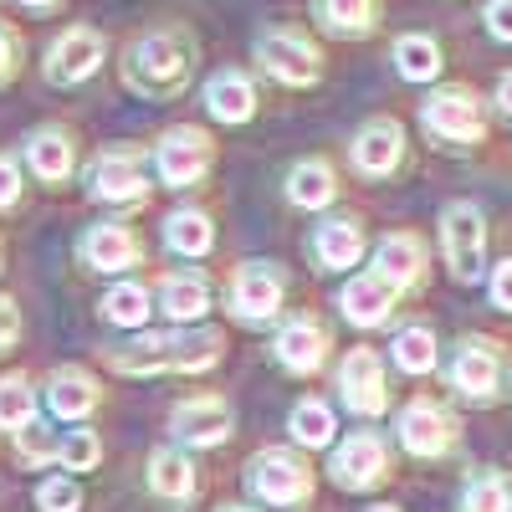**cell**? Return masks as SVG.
<instances>
[{"instance_id": "cell-1", "label": "cell", "mask_w": 512, "mask_h": 512, "mask_svg": "<svg viewBox=\"0 0 512 512\" xmlns=\"http://www.w3.org/2000/svg\"><path fill=\"white\" fill-rule=\"evenodd\" d=\"M195 62H200L195 36L185 26H159V31L134 41V52L123 62V82L139 98H175V93L190 88Z\"/></svg>"}, {"instance_id": "cell-2", "label": "cell", "mask_w": 512, "mask_h": 512, "mask_svg": "<svg viewBox=\"0 0 512 512\" xmlns=\"http://www.w3.org/2000/svg\"><path fill=\"white\" fill-rule=\"evenodd\" d=\"M221 359V333L210 328H164V333H144L139 344H128L123 354L113 349L108 364L123 374H200Z\"/></svg>"}, {"instance_id": "cell-3", "label": "cell", "mask_w": 512, "mask_h": 512, "mask_svg": "<svg viewBox=\"0 0 512 512\" xmlns=\"http://www.w3.org/2000/svg\"><path fill=\"white\" fill-rule=\"evenodd\" d=\"M256 62H262V72L277 77L282 88H313V82L323 77L318 47L292 26H272V31L256 36Z\"/></svg>"}, {"instance_id": "cell-4", "label": "cell", "mask_w": 512, "mask_h": 512, "mask_svg": "<svg viewBox=\"0 0 512 512\" xmlns=\"http://www.w3.org/2000/svg\"><path fill=\"white\" fill-rule=\"evenodd\" d=\"M246 482H251L256 497L272 502V507H297V502H308V492H313V472L292 451H282V446L256 456L246 466Z\"/></svg>"}, {"instance_id": "cell-5", "label": "cell", "mask_w": 512, "mask_h": 512, "mask_svg": "<svg viewBox=\"0 0 512 512\" xmlns=\"http://www.w3.org/2000/svg\"><path fill=\"white\" fill-rule=\"evenodd\" d=\"M210 159H216V149H210V139L200 134V128H190V123L169 128V134L159 139V149H154V169H159V180H164L169 190L200 185L205 169H210Z\"/></svg>"}, {"instance_id": "cell-6", "label": "cell", "mask_w": 512, "mask_h": 512, "mask_svg": "<svg viewBox=\"0 0 512 512\" xmlns=\"http://www.w3.org/2000/svg\"><path fill=\"white\" fill-rule=\"evenodd\" d=\"M108 57V41L103 31L93 26H67L57 41H52V52H47V82H57V88H77V82H88Z\"/></svg>"}, {"instance_id": "cell-7", "label": "cell", "mask_w": 512, "mask_h": 512, "mask_svg": "<svg viewBox=\"0 0 512 512\" xmlns=\"http://www.w3.org/2000/svg\"><path fill=\"white\" fill-rule=\"evenodd\" d=\"M441 241H446V262L461 282L482 277V256H487V226L477 205H451L441 216Z\"/></svg>"}, {"instance_id": "cell-8", "label": "cell", "mask_w": 512, "mask_h": 512, "mask_svg": "<svg viewBox=\"0 0 512 512\" xmlns=\"http://www.w3.org/2000/svg\"><path fill=\"white\" fill-rule=\"evenodd\" d=\"M420 118H425V128H431L436 139H446V144H477L482 139V103L466 93V88H441V93H431V103L420 108Z\"/></svg>"}, {"instance_id": "cell-9", "label": "cell", "mask_w": 512, "mask_h": 512, "mask_svg": "<svg viewBox=\"0 0 512 512\" xmlns=\"http://www.w3.org/2000/svg\"><path fill=\"white\" fill-rule=\"evenodd\" d=\"M282 292H287V282L272 262H251L231 277V313L241 323H272L282 308Z\"/></svg>"}, {"instance_id": "cell-10", "label": "cell", "mask_w": 512, "mask_h": 512, "mask_svg": "<svg viewBox=\"0 0 512 512\" xmlns=\"http://www.w3.org/2000/svg\"><path fill=\"white\" fill-rule=\"evenodd\" d=\"M169 431H175V441H185V446H221L231 436V405L210 400V395L180 400L175 415H169Z\"/></svg>"}, {"instance_id": "cell-11", "label": "cell", "mask_w": 512, "mask_h": 512, "mask_svg": "<svg viewBox=\"0 0 512 512\" xmlns=\"http://www.w3.org/2000/svg\"><path fill=\"white\" fill-rule=\"evenodd\" d=\"M338 390H344V405L354 415H379L384 405H390V395H384V364L374 349H354L344 359V369H338Z\"/></svg>"}, {"instance_id": "cell-12", "label": "cell", "mask_w": 512, "mask_h": 512, "mask_svg": "<svg viewBox=\"0 0 512 512\" xmlns=\"http://www.w3.org/2000/svg\"><path fill=\"white\" fill-rule=\"evenodd\" d=\"M88 190H93L98 200H108V205H139V200L149 195L139 159H134V154H118V149L103 154V159H93V169H88Z\"/></svg>"}, {"instance_id": "cell-13", "label": "cell", "mask_w": 512, "mask_h": 512, "mask_svg": "<svg viewBox=\"0 0 512 512\" xmlns=\"http://www.w3.org/2000/svg\"><path fill=\"white\" fill-rule=\"evenodd\" d=\"M384 466H390V456H384V446H379V436H369V431H359V436H349L344 446L333 451V482L338 487H349V492H364V487H374L379 477H384Z\"/></svg>"}, {"instance_id": "cell-14", "label": "cell", "mask_w": 512, "mask_h": 512, "mask_svg": "<svg viewBox=\"0 0 512 512\" xmlns=\"http://www.w3.org/2000/svg\"><path fill=\"white\" fill-rule=\"evenodd\" d=\"M405 154V128L395 118H374L364 123L359 134H354V164H359V175H390V169L400 164Z\"/></svg>"}, {"instance_id": "cell-15", "label": "cell", "mask_w": 512, "mask_h": 512, "mask_svg": "<svg viewBox=\"0 0 512 512\" xmlns=\"http://www.w3.org/2000/svg\"><path fill=\"white\" fill-rule=\"evenodd\" d=\"M277 364L282 369H292V374H313L318 364H323V354H328V333L313 323V318H292V323H282V333H277Z\"/></svg>"}, {"instance_id": "cell-16", "label": "cell", "mask_w": 512, "mask_h": 512, "mask_svg": "<svg viewBox=\"0 0 512 512\" xmlns=\"http://www.w3.org/2000/svg\"><path fill=\"white\" fill-rule=\"evenodd\" d=\"M400 441H405L410 456H441V451L451 446V420H446V410L431 405V400H415V405L400 415Z\"/></svg>"}, {"instance_id": "cell-17", "label": "cell", "mask_w": 512, "mask_h": 512, "mask_svg": "<svg viewBox=\"0 0 512 512\" xmlns=\"http://www.w3.org/2000/svg\"><path fill=\"white\" fill-rule=\"evenodd\" d=\"M26 164H31V175L47 180V185L67 180L72 175V134L57 128V123L31 128V134H26Z\"/></svg>"}, {"instance_id": "cell-18", "label": "cell", "mask_w": 512, "mask_h": 512, "mask_svg": "<svg viewBox=\"0 0 512 512\" xmlns=\"http://www.w3.org/2000/svg\"><path fill=\"white\" fill-rule=\"evenodd\" d=\"M82 262H88L93 272H123V267H139V241L128 236L123 226H113V221H103V226H93L88 236H82Z\"/></svg>"}, {"instance_id": "cell-19", "label": "cell", "mask_w": 512, "mask_h": 512, "mask_svg": "<svg viewBox=\"0 0 512 512\" xmlns=\"http://www.w3.org/2000/svg\"><path fill=\"white\" fill-rule=\"evenodd\" d=\"M338 308H344V318L354 323V328H379L384 318H390V308H395V287L384 282V277H354L349 287H344V297H338Z\"/></svg>"}, {"instance_id": "cell-20", "label": "cell", "mask_w": 512, "mask_h": 512, "mask_svg": "<svg viewBox=\"0 0 512 512\" xmlns=\"http://www.w3.org/2000/svg\"><path fill=\"white\" fill-rule=\"evenodd\" d=\"M205 108L221 123H246L256 113V82L246 72H216L205 82Z\"/></svg>"}, {"instance_id": "cell-21", "label": "cell", "mask_w": 512, "mask_h": 512, "mask_svg": "<svg viewBox=\"0 0 512 512\" xmlns=\"http://www.w3.org/2000/svg\"><path fill=\"white\" fill-rule=\"evenodd\" d=\"M313 21L328 31V36H369L374 31V16H379V0H308Z\"/></svg>"}, {"instance_id": "cell-22", "label": "cell", "mask_w": 512, "mask_h": 512, "mask_svg": "<svg viewBox=\"0 0 512 512\" xmlns=\"http://www.w3.org/2000/svg\"><path fill=\"white\" fill-rule=\"evenodd\" d=\"M149 487L164 502H190L195 497V466H190V456L175 451V446H159L149 456Z\"/></svg>"}, {"instance_id": "cell-23", "label": "cell", "mask_w": 512, "mask_h": 512, "mask_svg": "<svg viewBox=\"0 0 512 512\" xmlns=\"http://www.w3.org/2000/svg\"><path fill=\"white\" fill-rule=\"evenodd\" d=\"M420 267H425V251L415 236H384L379 251H374V277H384L395 292L420 282Z\"/></svg>"}, {"instance_id": "cell-24", "label": "cell", "mask_w": 512, "mask_h": 512, "mask_svg": "<svg viewBox=\"0 0 512 512\" xmlns=\"http://www.w3.org/2000/svg\"><path fill=\"white\" fill-rule=\"evenodd\" d=\"M159 313H164L169 323H195L200 313H210V287H205V277H195V272L164 277V282H159Z\"/></svg>"}, {"instance_id": "cell-25", "label": "cell", "mask_w": 512, "mask_h": 512, "mask_svg": "<svg viewBox=\"0 0 512 512\" xmlns=\"http://www.w3.org/2000/svg\"><path fill=\"white\" fill-rule=\"evenodd\" d=\"M47 405L62 420H82V415L98 410V384L82 374V369H57L52 384H47Z\"/></svg>"}, {"instance_id": "cell-26", "label": "cell", "mask_w": 512, "mask_h": 512, "mask_svg": "<svg viewBox=\"0 0 512 512\" xmlns=\"http://www.w3.org/2000/svg\"><path fill=\"white\" fill-rule=\"evenodd\" d=\"M313 256H318V267H333V272H344L354 267L359 256H364V236L354 221H323L313 231Z\"/></svg>"}, {"instance_id": "cell-27", "label": "cell", "mask_w": 512, "mask_h": 512, "mask_svg": "<svg viewBox=\"0 0 512 512\" xmlns=\"http://www.w3.org/2000/svg\"><path fill=\"white\" fill-rule=\"evenodd\" d=\"M451 384L461 395H472V400H487L497 390V354L487 344H466L451 364Z\"/></svg>"}, {"instance_id": "cell-28", "label": "cell", "mask_w": 512, "mask_h": 512, "mask_svg": "<svg viewBox=\"0 0 512 512\" xmlns=\"http://www.w3.org/2000/svg\"><path fill=\"white\" fill-rule=\"evenodd\" d=\"M164 246L180 251V256H205L216 246V226H210L205 210H175V216L164 221Z\"/></svg>"}, {"instance_id": "cell-29", "label": "cell", "mask_w": 512, "mask_h": 512, "mask_svg": "<svg viewBox=\"0 0 512 512\" xmlns=\"http://www.w3.org/2000/svg\"><path fill=\"white\" fill-rule=\"evenodd\" d=\"M333 169L323 159H303V164H292V175H287V200L292 205H303V210H323L333 200Z\"/></svg>"}, {"instance_id": "cell-30", "label": "cell", "mask_w": 512, "mask_h": 512, "mask_svg": "<svg viewBox=\"0 0 512 512\" xmlns=\"http://www.w3.org/2000/svg\"><path fill=\"white\" fill-rule=\"evenodd\" d=\"M149 313H154V303H149V287H144V282H118V287L103 297V318H108L113 328H144Z\"/></svg>"}, {"instance_id": "cell-31", "label": "cell", "mask_w": 512, "mask_h": 512, "mask_svg": "<svg viewBox=\"0 0 512 512\" xmlns=\"http://www.w3.org/2000/svg\"><path fill=\"white\" fill-rule=\"evenodd\" d=\"M395 72L405 82H431L441 77V47L431 36H400L395 41Z\"/></svg>"}, {"instance_id": "cell-32", "label": "cell", "mask_w": 512, "mask_h": 512, "mask_svg": "<svg viewBox=\"0 0 512 512\" xmlns=\"http://www.w3.org/2000/svg\"><path fill=\"white\" fill-rule=\"evenodd\" d=\"M36 420V390L21 379V374H11V379H0V431H21V425H31Z\"/></svg>"}, {"instance_id": "cell-33", "label": "cell", "mask_w": 512, "mask_h": 512, "mask_svg": "<svg viewBox=\"0 0 512 512\" xmlns=\"http://www.w3.org/2000/svg\"><path fill=\"white\" fill-rule=\"evenodd\" d=\"M292 441L297 446H328L333 441V410L323 400L292 405Z\"/></svg>"}, {"instance_id": "cell-34", "label": "cell", "mask_w": 512, "mask_h": 512, "mask_svg": "<svg viewBox=\"0 0 512 512\" xmlns=\"http://www.w3.org/2000/svg\"><path fill=\"white\" fill-rule=\"evenodd\" d=\"M395 364L405 374H431L436 369V333L431 328H405L395 338Z\"/></svg>"}, {"instance_id": "cell-35", "label": "cell", "mask_w": 512, "mask_h": 512, "mask_svg": "<svg viewBox=\"0 0 512 512\" xmlns=\"http://www.w3.org/2000/svg\"><path fill=\"white\" fill-rule=\"evenodd\" d=\"M57 461L67 466V472H93V466L103 461V441L93 431H72L62 446H57Z\"/></svg>"}, {"instance_id": "cell-36", "label": "cell", "mask_w": 512, "mask_h": 512, "mask_svg": "<svg viewBox=\"0 0 512 512\" xmlns=\"http://www.w3.org/2000/svg\"><path fill=\"white\" fill-rule=\"evenodd\" d=\"M16 451H21V461L26 466H47L52 456H57V441L47 436V425H21V431H16Z\"/></svg>"}, {"instance_id": "cell-37", "label": "cell", "mask_w": 512, "mask_h": 512, "mask_svg": "<svg viewBox=\"0 0 512 512\" xmlns=\"http://www.w3.org/2000/svg\"><path fill=\"white\" fill-rule=\"evenodd\" d=\"M36 507L41 512H77L82 507V492H77L72 477H52V482L36 487Z\"/></svg>"}, {"instance_id": "cell-38", "label": "cell", "mask_w": 512, "mask_h": 512, "mask_svg": "<svg viewBox=\"0 0 512 512\" xmlns=\"http://www.w3.org/2000/svg\"><path fill=\"white\" fill-rule=\"evenodd\" d=\"M461 512H507V487H502L497 477H482V482H472V487H466V502H461Z\"/></svg>"}, {"instance_id": "cell-39", "label": "cell", "mask_w": 512, "mask_h": 512, "mask_svg": "<svg viewBox=\"0 0 512 512\" xmlns=\"http://www.w3.org/2000/svg\"><path fill=\"white\" fill-rule=\"evenodd\" d=\"M21 72V36L0 26V82H11Z\"/></svg>"}, {"instance_id": "cell-40", "label": "cell", "mask_w": 512, "mask_h": 512, "mask_svg": "<svg viewBox=\"0 0 512 512\" xmlns=\"http://www.w3.org/2000/svg\"><path fill=\"white\" fill-rule=\"evenodd\" d=\"M487 31L497 41H512V0H487Z\"/></svg>"}, {"instance_id": "cell-41", "label": "cell", "mask_w": 512, "mask_h": 512, "mask_svg": "<svg viewBox=\"0 0 512 512\" xmlns=\"http://www.w3.org/2000/svg\"><path fill=\"white\" fill-rule=\"evenodd\" d=\"M16 200H21V169H16V159H0V210Z\"/></svg>"}, {"instance_id": "cell-42", "label": "cell", "mask_w": 512, "mask_h": 512, "mask_svg": "<svg viewBox=\"0 0 512 512\" xmlns=\"http://www.w3.org/2000/svg\"><path fill=\"white\" fill-rule=\"evenodd\" d=\"M16 333H21V313H16L11 297H0V349L16 344Z\"/></svg>"}, {"instance_id": "cell-43", "label": "cell", "mask_w": 512, "mask_h": 512, "mask_svg": "<svg viewBox=\"0 0 512 512\" xmlns=\"http://www.w3.org/2000/svg\"><path fill=\"white\" fill-rule=\"evenodd\" d=\"M492 303L512 313V262H502V267L492 272Z\"/></svg>"}, {"instance_id": "cell-44", "label": "cell", "mask_w": 512, "mask_h": 512, "mask_svg": "<svg viewBox=\"0 0 512 512\" xmlns=\"http://www.w3.org/2000/svg\"><path fill=\"white\" fill-rule=\"evenodd\" d=\"M497 103H502V113L512 118V72H507V77L497 82Z\"/></svg>"}, {"instance_id": "cell-45", "label": "cell", "mask_w": 512, "mask_h": 512, "mask_svg": "<svg viewBox=\"0 0 512 512\" xmlns=\"http://www.w3.org/2000/svg\"><path fill=\"white\" fill-rule=\"evenodd\" d=\"M21 6H26V11H52L57 0H21Z\"/></svg>"}, {"instance_id": "cell-46", "label": "cell", "mask_w": 512, "mask_h": 512, "mask_svg": "<svg viewBox=\"0 0 512 512\" xmlns=\"http://www.w3.org/2000/svg\"><path fill=\"white\" fill-rule=\"evenodd\" d=\"M221 512H251V507H221Z\"/></svg>"}, {"instance_id": "cell-47", "label": "cell", "mask_w": 512, "mask_h": 512, "mask_svg": "<svg viewBox=\"0 0 512 512\" xmlns=\"http://www.w3.org/2000/svg\"><path fill=\"white\" fill-rule=\"evenodd\" d=\"M374 512H395V507H374Z\"/></svg>"}]
</instances>
